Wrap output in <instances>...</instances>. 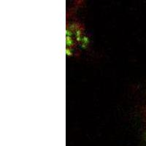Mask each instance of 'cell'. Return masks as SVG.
<instances>
[{
    "mask_svg": "<svg viewBox=\"0 0 146 146\" xmlns=\"http://www.w3.org/2000/svg\"><path fill=\"white\" fill-rule=\"evenodd\" d=\"M89 42H90L89 37H88L87 35H84L80 42V46H81V48H83V49H86V48L88 47V45H89Z\"/></svg>",
    "mask_w": 146,
    "mask_h": 146,
    "instance_id": "1",
    "label": "cell"
},
{
    "mask_svg": "<svg viewBox=\"0 0 146 146\" xmlns=\"http://www.w3.org/2000/svg\"><path fill=\"white\" fill-rule=\"evenodd\" d=\"M66 47L71 48L75 45V41L73 39V36H66Z\"/></svg>",
    "mask_w": 146,
    "mask_h": 146,
    "instance_id": "2",
    "label": "cell"
},
{
    "mask_svg": "<svg viewBox=\"0 0 146 146\" xmlns=\"http://www.w3.org/2000/svg\"><path fill=\"white\" fill-rule=\"evenodd\" d=\"M65 52H66V56H68V57L72 56L73 54H74V52H73L72 49L71 48H68V47H66V50H65Z\"/></svg>",
    "mask_w": 146,
    "mask_h": 146,
    "instance_id": "3",
    "label": "cell"
}]
</instances>
